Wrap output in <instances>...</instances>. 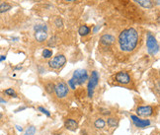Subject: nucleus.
<instances>
[{
  "label": "nucleus",
  "instance_id": "28",
  "mask_svg": "<svg viewBox=\"0 0 160 135\" xmlns=\"http://www.w3.org/2000/svg\"><path fill=\"white\" fill-rule=\"evenodd\" d=\"M7 103V101L5 100V99L0 97V103Z\"/></svg>",
  "mask_w": 160,
  "mask_h": 135
},
{
  "label": "nucleus",
  "instance_id": "32",
  "mask_svg": "<svg viewBox=\"0 0 160 135\" xmlns=\"http://www.w3.org/2000/svg\"><path fill=\"white\" fill-rule=\"evenodd\" d=\"M3 119H4V115H3V114H1V112H0V122H1L2 120H3Z\"/></svg>",
  "mask_w": 160,
  "mask_h": 135
},
{
  "label": "nucleus",
  "instance_id": "15",
  "mask_svg": "<svg viewBox=\"0 0 160 135\" xmlns=\"http://www.w3.org/2000/svg\"><path fill=\"white\" fill-rule=\"evenodd\" d=\"M90 32H91V29L86 25H82L79 28V30H78V33L80 34V36H87L89 35Z\"/></svg>",
  "mask_w": 160,
  "mask_h": 135
},
{
  "label": "nucleus",
  "instance_id": "24",
  "mask_svg": "<svg viewBox=\"0 0 160 135\" xmlns=\"http://www.w3.org/2000/svg\"><path fill=\"white\" fill-rule=\"evenodd\" d=\"M38 110H40L41 112H42V114H46L47 116H51V112H49V110H47V108H43V107H39L38 108Z\"/></svg>",
  "mask_w": 160,
  "mask_h": 135
},
{
  "label": "nucleus",
  "instance_id": "6",
  "mask_svg": "<svg viewBox=\"0 0 160 135\" xmlns=\"http://www.w3.org/2000/svg\"><path fill=\"white\" fill-rule=\"evenodd\" d=\"M72 79L75 81L77 85H83L88 80V73L85 69H77L73 73Z\"/></svg>",
  "mask_w": 160,
  "mask_h": 135
},
{
  "label": "nucleus",
  "instance_id": "4",
  "mask_svg": "<svg viewBox=\"0 0 160 135\" xmlns=\"http://www.w3.org/2000/svg\"><path fill=\"white\" fill-rule=\"evenodd\" d=\"M98 83H99V74L97 71H93L90 77L89 81H88V85H87V92H88V97L92 98L94 95V90L97 87Z\"/></svg>",
  "mask_w": 160,
  "mask_h": 135
},
{
  "label": "nucleus",
  "instance_id": "13",
  "mask_svg": "<svg viewBox=\"0 0 160 135\" xmlns=\"http://www.w3.org/2000/svg\"><path fill=\"white\" fill-rule=\"evenodd\" d=\"M133 1L144 9H151L153 7L152 0H133Z\"/></svg>",
  "mask_w": 160,
  "mask_h": 135
},
{
  "label": "nucleus",
  "instance_id": "16",
  "mask_svg": "<svg viewBox=\"0 0 160 135\" xmlns=\"http://www.w3.org/2000/svg\"><path fill=\"white\" fill-rule=\"evenodd\" d=\"M12 8V5L7 2H3V3L0 4V14L1 13H5V12L9 11Z\"/></svg>",
  "mask_w": 160,
  "mask_h": 135
},
{
  "label": "nucleus",
  "instance_id": "36",
  "mask_svg": "<svg viewBox=\"0 0 160 135\" xmlns=\"http://www.w3.org/2000/svg\"><path fill=\"white\" fill-rule=\"evenodd\" d=\"M38 1H39V0H38Z\"/></svg>",
  "mask_w": 160,
  "mask_h": 135
},
{
  "label": "nucleus",
  "instance_id": "14",
  "mask_svg": "<svg viewBox=\"0 0 160 135\" xmlns=\"http://www.w3.org/2000/svg\"><path fill=\"white\" fill-rule=\"evenodd\" d=\"M94 126L96 127L97 129H103L105 126H106V121L103 119H97L94 122Z\"/></svg>",
  "mask_w": 160,
  "mask_h": 135
},
{
  "label": "nucleus",
  "instance_id": "19",
  "mask_svg": "<svg viewBox=\"0 0 160 135\" xmlns=\"http://www.w3.org/2000/svg\"><path fill=\"white\" fill-rule=\"evenodd\" d=\"M4 93H5L7 96H9V97H12V98H17L18 97L17 94H16V92H15V90H14V89H12V88L6 89V90L4 91Z\"/></svg>",
  "mask_w": 160,
  "mask_h": 135
},
{
  "label": "nucleus",
  "instance_id": "35",
  "mask_svg": "<svg viewBox=\"0 0 160 135\" xmlns=\"http://www.w3.org/2000/svg\"><path fill=\"white\" fill-rule=\"evenodd\" d=\"M152 135H158V133H153V134H152Z\"/></svg>",
  "mask_w": 160,
  "mask_h": 135
},
{
  "label": "nucleus",
  "instance_id": "11",
  "mask_svg": "<svg viewBox=\"0 0 160 135\" xmlns=\"http://www.w3.org/2000/svg\"><path fill=\"white\" fill-rule=\"evenodd\" d=\"M64 126L66 129L70 130V131H75L78 128V122L72 119H67L64 122Z\"/></svg>",
  "mask_w": 160,
  "mask_h": 135
},
{
  "label": "nucleus",
  "instance_id": "9",
  "mask_svg": "<svg viewBox=\"0 0 160 135\" xmlns=\"http://www.w3.org/2000/svg\"><path fill=\"white\" fill-rule=\"evenodd\" d=\"M130 119H132L133 122L135 123V126L140 127V128H144L146 126H149L150 123H151L149 119H140L139 117H137V115H133V114L130 115Z\"/></svg>",
  "mask_w": 160,
  "mask_h": 135
},
{
  "label": "nucleus",
  "instance_id": "31",
  "mask_svg": "<svg viewBox=\"0 0 160 135\" xmlns=\"http://www.w3.org/2000/svg\"><path fill=\"white\" fill-rule=\"evenodd\" d=\"M64 1L69 2V3H73V2H76V1H78V0H64Z\"/></svg>",
  "mask_w": 160,
  "mask_h": 135
},
{
  "label": "nucleus",
  "instance_id": "8",
  "mask_svg": "<svg viewBox=\"0 0 160 135\" xmlns=\"http://www.w3.org/2000/svg\"><path fill=\"white\" fill-rule=\"evenodd\" d=\"M154 112V108L152 106H141L137 108V114L139 116H150Z\"/></svg>",
  "mask_w": 160,
  "mask_h": 135
},
{
  "label": "nucleus",
  "instance_id": "33",
  "mask_svg": "<svg viewBox=\"0 0 160 135\" xmlns=\"http://www.w3.org/2000/svg\"><path fill=\"white\" fill-rule=\"evenodd\" d=\"M99 29H100V26H97V27H96V28H95V29H94V33H96V32H97V31H98V30H99Z\"/></svg>",
  "mask_w": 160,
  "mask_h": 135
},
{
  "label": "nucleus",
  "instance_id": "23",
  "mask_svg": "<svg viewBox=\"0 0 160 135\" xmlns=\"http://www.w3.org/2000/svg\"><path fill=\"white\" fill-rule=\"evenodd\" d=\"M54 26L57 28V29H61L63 27V23H62V20H61L60 18H56V20H54Z\"/></svg>",
  "mask_w": 160,
  "mask_h": 135
},
{
  "label": "nucleus",
  "instance_id": "17",
  "mask_svg": "<svg viewBox=\"0 0 160 135\" xmlns=\"http://www.w3.org/2000/svg\"><path fill=\"white\" fill-rule=\"evenodd\" d=\"M45 90L47 91V93L52 94L54 90V84L52 82H47V83L45 84Z\"/></svg>",
  "mask_w": 160,
  "mask_h": 135
},
{
  "label": "nucleus",
  "instance_id": "25",
  "mask_svg": "<svg viewBox=\"0 0 160 135\" xmlns=\"http://www.w3.org/2000/svg\"><path fill=\"white\" fill-rule=\"evenodd\" d=\"M76 85H77V84L75 83V81L73 80L72 78H71L70 80H68V85L67 86L69 87V88L72 89V90H75V89H76Z\"/></svg>",
  "mask_w": 160,
  "mask_h": 135
},
{
  "label": "nucleus",
  "instance_id": "22",
  "mask_svg": "<svg viewBox=\"0 0 160 135\" xmlns=\"http://www.w3.org/2000/svg\"><path fill=\"white\" fill-rule=\"evenodd\" d=\"M34 30L35 31H47V27L45 24H38V25H36L34 27Z\"/></svg>",
  "mask_w": 160,
  "mask_h": 135
},
{
  "label": "nucleus",
  "instance_id": "20",
  "mask_svg": "<svg viewBox=\"0 0 160 135\" xmlns=\"http://www.w3.org/2000/svg\"><path fill=\"white\" fill-rule=\"evenodd\" d=\"M106 123H108L109 126H111V127H115L117 124H118V119H115V117H109L108 120H107Z\"/></svg>",
  "mask_w": 160,
  "mask_h": 135
},
{
  "label": "nucleus",
  "instance_id": "27",
  "mask_svg": "<svg viewBox=\"0 0 160 135\" xmlns=\"http://www.w3.org/2000/svg\"><path fill=\"white\" fill-rule=\"evenodd\" d=\"M152 3H153V5L155 4L156 6H159L160 4V0H152Z\"/></svg>",
  "mask_w": 160,
  "mask_h": 135
},
{
  "label": "nucleus",
  "instance_id": "18",
  "mask_svg": "<svg viewBox=\"0 0 160 135\" xmlns=\"http://www.w3.org/2000/svg\"><path fill=\"white\" fill-rule=\"evenodd\" d=\"M36 131H37V128H36L34 125H30V126L26 129V131L24 132L23 135H35Z\"/></svg>",
  "mask_w": 160,
  "mask_h": 135
},
{
  "label": "nucleus",
  "instance_id": "7",
  "mask_svg": "<svg viewBox=\"0 0 160 135\" xmlns=\"http://www.w3.org/2000/svg\"><path fill=\"white\" fill-rule=\"evenodd\" d=\"M114 79L117 83L121 84V85H128L130 82V75H128V72H125V71L118 72V73L114 76Z\"/></svg>",
  "mask_w": 160,
  "mask_h": 135
},
{
  "label": "nucleus",
  "instance_id": "26",
  "mask_svg": "<svg viewBox=\"0 0 160 135\" xmlns=\"http://www.w3.org/2000/svg\"><path fill=\"white\" fill-rule=\"evenodd\" d=\"M56 37L52 38L51 40H49V47H54V45H56Z\"/></svg>",
  "mask_w": 160,
  "mask_h": 135
},
{
  "label": "nucleus",
  "instance_id": "21",
  "mask_svg": "<svg viewBox=\"0 0 160 135\" xmlns=\"http://www.w3.org/2000/svg\"><path fill=\"white\" fill-rule=\"evenodd\" d=\"M42 55H43V57H44V58H51V57L52 56V51L51 49H46L43 50Z\"/></svg>",
  "mask_w": 160,
  "mask_h": 135
},
{
  "label": "nucleus",
  "instance_id": "5",
  "mask_svg": "<svg viewBox=\"0 0 160 135\" xmlns=\"http://www.w3.org/2000/svg\"><path fill=\"white\" fill-rule=\"evenodd\" d=\"M66 63V58L63 54H57L56 56H54V58L49 60V66L52 69L57 70V69H60L61 67L64 66V64Z\"/></svg>",
  "mask_w": 160,
  "mask_h": 135
},
{
  "label": "nucleus",
  "instance_id": "10",
  "mask_svg": "<svg viewBox=\"0 0 160 135\" xmlns=\"http://www.w3.org/2000/svg\"><path fill=\"white\" fill-rule=\"evenodd\" d=\"M115 40H116V38H115L114 36L109 35V34L108 35H103L100 38V43L104 47H110L115 42Z\"/></svg>",
  "mask_w": 160,
  "mask_h": 135
},
{
  "label": "nucleus",
  "instance_id": "29",
  "mask_svg": "<svg viewBox=\"0 0 160 135\" xmlns=\"http://www.w3.org/2000/svg\"><path fill=\"white\" fill-rule=\"evenodd\" d=\"M26 108H26V107H22V108H18V110H15V112H20V110H26Z\"/></svg>",
  "mask_w": 160,
  "mask_h": 135
},
{
  "label": "nucleus",
  "instance_id": "30",
  "mask_svg": "<svg viewBox=\"0 0 160 135\" xmlns=\"http://www.w3.org/2000/svg\"><path fill=\"white\" fill-rule=\"evenodd\" d=\"M6 59V56L5 55H0V62H2L3 60Z\"/></svg>",
  "mask_w": 160,
  "mask_h": 135
},
{
  "label": "nucleus",
  "instance_id": "3",
  "mask_svg": "<svg viewBox=\"0 0 160 135\" xmlns=\"http://www.w3.org/2000/svg\"><path fill=\"white\" fill-rule=\"evenodd\" d=\"M54 92L56 93V96L58 99L65 98L69 93V89H68L67 84L63 81H58L56 85H54Z\"/></svg>",
  "mask_w": 160,
  "mask_h": 135
},
{
  "label": "nucleus",
  "instance_id": "1",
  "mask_svg": "<svg viewBox=\"0 0 160 135\" xmlns=\"http://www.w3.org/2000/svg\"><path fill=\"white\" fill-rule=\"evenodd\" d=\"M119 45L125 52H132L137 47L138 42V33L135 29L128 28L124 30L119 36Z\"/></svg>",
  "mask_w": 160,
  "mask_h": 135
},
{
  "label": "nucleus",
  "instance_id": "2",
  "mask_svg": "<svg viewBox=\"0 0 160 135\" xmlns=\"http://www.w3.org/2000/svg\"><path fill=\"white\" fill-rule=\"evenodd\" d=\"M146 47H147V51L150 55H156L159 51V45L157 42L156 38L152 35L151 33H147V38H146Z\"/></svg>",
  "mask_w": 160,
  "mask_h": 135
},
{
  "label": "nucleus",
  "instance_id": "12",
  "mask_svg": "<svg viewBox=\"0 0 160 135\" xmlns=\"http://www.w3.org/2000/svg\"><path fill=\"white\" fill-rule=\"evenodd\" d=\"M35 38L38 42H44L47 38V31H35Z\"/></svg>",
  "mask_w": 160,
  "mask_h": 135
},
{
  "label": "nucleus",
  "instance_id": "34",
  "mask_svg": "<svg viewBox=\"0 0 160 135\" xmlns=\"http://www.w3.org/2000/svg\"><path fill=\"white\" fill-rule=\"evenodd\" d=\"M16 127H17V129L19 130V131H22V130H23L22 127H20V126H16Z\"/></svg>",
  "mask_w": 160,
  "mask_h": 135
}]
</instances>
